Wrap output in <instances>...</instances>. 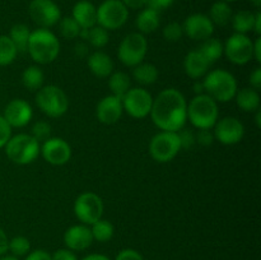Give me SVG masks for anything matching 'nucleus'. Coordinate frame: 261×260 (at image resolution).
Here are the masks:
<instances>
[{"mask_svg":"<svg viewBox=\"0 0 261 260\" xmlns=\"http://www.w3.org/2000/svg\"><path fill=\"white\" fill-rule=\"evenodd\" d=\"M9 250L12 251L13 256H24L30 252L31 244L25 237L15 236L9 240Z\"/></svg>","mask_w":261,"mask_h":260,"instance_id":"36","label":"nucleus"},{"mask_svg":"<svg viewBox=\"0 0 261 260\" xmlns=\"http://www.w3.org/2000/svg\"><path fill=\"white\" fill-rule=\"evenodd\" d=\"M129 17V9L121 0H105L97 8V24L107 31L121 28Z\"/></svg>","mask_w":261,"mask_h":260,"instance_id":"8","label":"nucleus"},{"mask_svg":"<svg viewBox=\"0 0 261 260\" xmlns=\"http://www.w3.org/2000/svg\"><path fill=\"white\" fill-rule=\"evenodd\" d=\"M74 213L76 218L86 226H92L102 218L103 201L97 194L87 191L81 194L74 203Z\"/></svg>","mask_w":261,"mask_h":260,"instance_id":"10","label":"nucleus"},{"mask_svg":"<svg viewBox=\"0 0 261 260\" xmlns=\"http://www.w3.org/2000/svg\"><path fill=\"white\" fill-rule=\"evenodd\" d=\"M27 51L37 64H50L60 53V42L50 30L37 28L31 32Z\"/></svg>","mask_w":261,"mask_h":260,"instance_id":"2","label":"nucleus"},{"mask_svg":"<svg viewBox=\"0 0 261 260\" xmlns=\"http://www.w3.org/2000/svg\"><path fill=\"white\" fill-rule=\"evenodd\" d=\"M43 81H45L43 71L36 65L28 66L22 74L23 86L30 91H38L43 86Z\"/></svg>","mask_w":261,"mask_h":260,"instance_id":"30","label":"nucleus"},{"mask_svg":"<svg viewBox=\"0 0 261 260\" xmlns=\"http://www.w3.org/2000/svg\"><path fill=\"white\" fill-rule=\"evenodd\" d=\"M32 135L38 143L45 142L48 138H51V126L46 121H37L32 126Z\"/></svg>","mask_w":261,"mask_h":260,"instance_id":"38","label":"nucleus"},{"mask_svg":"<svg viewBox=\"0 0 261 260\" xmlns=\"http://www.w3.org/2000/svg\"><path fill=\"white\" fill-rule=\"evenodd\" d=\"M33 111L31 105L22 98H14L5 106L4 117L10 127H23L31 121Z\"/></svg>","mask_w":261,"mask_h":260,"instance_id":"17","label":"nucleus"},{"mask_svg":"<svg viewBox=\"0 0 261 260\" xmlns=\"http://www.w3.org/2000/svg\"><path fill=\"white\" fill-rule=\"evenodd\" d=\"M194 92H195L196 94H201L204 93V87H203V82H195V84H194Z\"/></svg>","mask_w":261,"mask_h":260,"instance_id":"53","label":"nucleus"},{"mask_svg":"<svg viewBox=\"0 0 261 260\" xmlns=\"http://www.w3.org/2000/svg\"><path fill=\"white\" fill-rule=\"evenodd\" d=\"M122 4L127 8V9H142V8L147 7V0H121Z\"/></svg>","mask_w":261,"mask_h":260,"instance_id":"48","label":"nucleus"},{"mask_svg":"<svg viewBox=\"0 0 261 260\" xmlns=\"http://www.w3.org/2000/svg\"><path fill=\"white\" fill-rule=\"evenodd\" d=\"M148 51V41L144 35L139 32H134L127 35L121 41L117 50L119 60L126 66H137L143 63Z\"/></svg>","mask_w":261,"mask_h":260,"instance_id":"7","label":"nucleus"},{"mask_svg":"<svg viewBox=\"0 0 261 260\" xmlns=\"http://www.w3.org/2000/svg\"><path fill=\"white\" fill-rule=\"evenodd\" d=\"M25 260H51V255L45 250H35L27 255Z\"/></svg>","mask_w":261,"mask_h":260,"instance_id":"45","label":"nucleus"},{"mask_svg":"<svg viewBox=\"0 0 261 260\" xmlns=\"http://www.w3.org/2000/svg\"><path fill=\"white\" fill-rule=\"evenodd\" d=\"M252 46L254 42L251 38L242 33H233L227 38L223 45V53L227 59L236 65H245L252 59Z\"/></svg>","mask_w":261,"mask_h":260,"instance_id":"12","label":"nucleus"},{"mask_svg":"<svg viewBox=\"0 0 261 260\" xmlns=\"http://www.w3.org/2000/svg\"><path fill=\"white\" fill-rule=\"evenodd\" d=\"M182 35V24H180L178 22H171L163 28V37L170 42H177L178 40H181Z\"/></svg>","mask_w":261,"mask_h":260,"instance_id":"37","label":"nucleus"},{"mask_svg":"<svg viewBox=\"0 0 261 260\" xmlns=\"http://www.w3.org/2000/svg\"><path fill=\"white\" fill-rule=\"evenodd\" d=\"M59 32L66 40H74L79 36L81 27L73 17H64L59 20Z\"/></svg>","mask_w":261,"mask_h":260,"instance_id":"34","label":"nucleus"},{"mask_svg":"<svg viewBox=\"0 0 261 260\" xmlns=\"http://www.w3.org/2000/svg\"><path fill=\"white\" fill-rule=\"evenodd\" d=\"M232 8L229 7L228 3L219 0L216 2L211 8L208 17L211 18L212 23L214 25H219V27H226L232 19Z\"/></svg>","mask_w":261,"mask_h":260,"instance_id":"25","label":"nucleus"},{"mask_svg":"<svg viewBox=\"0 0 261 260\" xmlns=\"http://www.w3.org/2000/svg\"><path fill=\"white\" fill-rule=\"evenodd\" d=\"M160 13L158 10L153 9V8H144L142 12L138 14L137 19H135V25L139 30V33L142 35H148L152 33L160 27Z\"/></svg>","mask_w":261,"mask_h":260,"instance_id":"23","label":"nucleus"},{"mask_svg":"<svg viewBox=\"0 0 261 260\" xmlns=\"http://www.w3.org/2000/svg\"><path fill=\"white\" fill-rule=\"evenodd\" d=\"M223 43L218 40V38H206L205 41H203L200 47L198 48L201 54L206 58V60L209 63H214V61L218 60L219 58L223 54Z\"/></svg>","mask_w":261,"mask_h":260,"instance_id":"31","label":"nucleus"},{"mask_svg":"<svg viewBox=\"0 0 261 260\" xmlns=\"http://www.w3.org/2000/svg\"><path fill=\"white\" fill-rule=\"evenodd\" d=\"M36 105L45 115L60 117L68 111L69 99L65 92L58 86H42L36 94Z\"/></svg>","mask_w":261,"mask_h":260,"instance_id":"6","label":"nucleus"},{"mask_svg":"<svg viewBox=\"0 0 261 260\" xmlns=\"http://www.w3.org/2000/svg\"><path fill=\"white\" fill-rule=\"evenodd\" d=\"M180 140L177 133L161 132L152 138L149 143V153L154 161L167 163L180 152Z\"/></svg>","mask_w":261,"mask_h":260,"instance_id":"9","label":"nucleus"},{"mask_svg":"<svg viewBox=\"0 0 261 260\" xmlns=\"http://www.w3.org/2000/svg\"><path fill=\"white\" fill-rule=\"evenodd\" d=\"M30 17L41 28H50L58 24L61 18L60 8L53 0H32L28 7Z\"/></svg>","mask_w":261,"mask_h":260,"instance_id":"13","label":"nucleus"},{"mask_svg":"<svg viewBox=\"0 0 261 260\" xmlns=\"http://www.w3.org/2000/svg\"><path fill=\"white\" fill-rule=\"evenodd\" d=\"M0 260H18L17 256H13V255H3L0 257Z\"/></svg>","mask_w":261,"mask_h":260,"instance_id":"55","label":"nucleus"},{"mask_svg":"<svg viewBox=\"0 0 261 260\" xmlns=\"http://www.w3.org/2000/svg\"><path fill=\"white\" fill-rule=\"evenodd\" d=\"M5 154L17 165H28L38 157L41 152L40 143L31 134H17L10 137L5 144Z\"/></svg>","mask_w":261,"mask_h":260,"instance_id":"5","label":"nucleus"},{"mask_svg":"<svg viewBox=\"0 0 261 260\" xmlns=\"http://www.w3.org/2000/svg\"><path fill=\"white\" fill-rule=\"evenodd\" d=\"M31 31L23 23H17L10 28L9 37L17 47L18 53H25L28 47V40H30Z\"/></svg>","mask_w":261,"mask_h":260,"instance_id":"28","label":"nucleus"},{"mask_svg":"<svg viewBox=\"0 0 261 260\" xmlns=\"http://www.w3.org/2000/svg\"><path fill=\"white\" fill-rule=\"evenodd\" d=\"M252 58L256 59L257 63L261 61V38L257 37L256 41L254 42V46H252Z\"/></svg>","mask_w":261,"mask_h":260,"instance_id":"50","label":"nucleus"},{"mask_svg":"<svg viewBox=\"0 0 261 260\" xmlns=\"http://www.w3.org/2000/svg\"><path fill=\"white\" fill-rule=\"evenodd\" d=\"M250 84L254 89L260 91L261 88V68H255V70L252 71L251 75H250Z\"/></svg>","mask_w":261,"mask_h":260,"instance_id":"46","label":"nucleus"},{"mask_svg":"<svg viewBox=\"0 0 261 260\" xmlns=\"http://www.w3.org/2000/svg\"><path fill=\"white\" fill-rule=\"evenodd\" d=\"M40 153L50 165L63 166L70 160L71 148L61 138H48L42 143Z\"/></svg>","mask_w":261,"mask_h":260,"instance_id":"15","label":"nucleus"},{"mask_svg":"<svg viewBox=\"0 0 261 260\" xmlns=\"http://www.w3.org/2000/svg\"><path fill=\"white\" fill-rule=\"evenodd\" d=\"M130 78L124 71H116L110 75L109 87L111 89L112 94L122 99V97L126 94V92L130 89Z\"/></svg>","mask_w":261,"mask_h":260,"instance_id":"29","label":"nucleus"},{"mask_svg":"<svg viewBox=\"0 0 261 260\" xmlns=\"http://www.w3.org/2000/svg\"><path fill=\"white\" fill-rule=\"evenodd\" d=\"M8 250H9V239H8L4 229L0 227V256L7 254Z\"/></svg>","mask_w":261,"mask_h":260,"instance_id":"47","label":"nucleus"},{"mask_svg":"<svg viewBox=\"0 0 261 260\" xmlns=\"http://www.w3.org/2000/svg\"><path fill=\"white\" fill-rule=\"evenodd\" d=\"M91 232L93 240H97L98 242H107L114 236L115 228L111 222L101 218L92 224Z\"/></svg>","mask_w":261,"mask_h":260,"instance_id":"33","label":"nucleus"},{"mask_svg":"<svg viewBox=\"0 0 261 260\" xmlns=\"http://www.w3.org/2000/svg\"><path fill=\"white\" fill-rule=\"evenodd\" d=\"M196 143H199L203 147H209L213 144L214 134L211 129H199V132L195 134Z\"/></svg>","mask_w":261,"mask_h":260,"instance_id":"40","label":"nucleus"},{"mask_svg":"<svg viewBox=\"0 0 261 260\" xmlns=\"http://www.w3.org/2000/svg\"><path fill=\"white\" fill-rule=\"evenodd\" d=\"M74 53H75V55L79 56V58H86V56H88L89 53L88 45H86L84 42L76 43L75 47H74Z\"/></svg>","mask_w":261,"mask_h":260,"instance_id":"49","label":"nucleus"},{"mask_svg":"<svg viewBox=\"0 0 261 260\" xmlns=\"http://www.w3.org/2000/svg\"><path fill=\"white\" fill-rule=\"evenodd\" d=\"M51 260H78L75 254L68 249H60L51 255Z\"/></svg>","mask_w":261,"mask_h":260,"instance_id":"43","label":"nucleus"},{"mask_svg":"<svg viewBox=\"0 0 261 260\" xmlns=\"http://www.w3.org/2000/svg\"><path fill=\"white\" fill-rule=\"evenodd\" d=\"M250 2H251L252 4H254L256 8L261 7V0H250Z\"/></svg>","mask_w":261,"mask_h":260,"instance_id":"56","label":"nucleus"},{"mask_svg":"<svg viewBox=\"0 0 261 260\" xmlns=\"http://www.w3.org/2000/svg\"><path fill=\"white\" fill-rule=\"evenodd\" d=\"M175 0H147V7L153 8L155 10L166 9V8L171 7Z\"/></svg>","mask_w":261,"mask_h":260,"instance_id":"44","label":"nucleus"},{"mask_svg":"<svg viewBox=\"0 0 261 260\" xmlns=\"http://www.w3.org/2000/svg\"><path fill=\"white\" fill-rule=\"evenodd\" d=\"M231 22L234 32L246 35L250 31H254L255 13L250 12V10H240L236 14L232 15Z\"/></svg>","mask_w":261,"mask_h":260,"instance_id":"27","label":"nucleus"},{"mask_svg":"<svg viewBox=\"0 0 261 260\" xmlns=\"http://www.w3.org/2000/svg\"><path fill=\"white\" fill-rule=\"evenodd\" d=\"M149 115L155 126L161 130L177 133L188 121V102L185 96L175 88L163 89L153 99Z\"/></svg>","mask_w":261,"mask_h":260,"instance_id":"1","label":"nucleus"},{"mask_svg":"<svg viewBox=\"0 0 261 260\" xmlns=\"http://www.w3.org/2000/svg\"><path fill=\"white\" fill-rule=\"evenodd\" d=\"M254 31L256 32V35H260V33H261V13L260 12L255 13Z\"/></svg>","mask_w":261,"mask_h":260,"instance_id":"51","label":"nucleus"},{"mask_svg":"<svg viewBox=\"0 0 261 260\" xmlns=\"http://www.w3.org/2000/svg\"><path fill=\"white\" fill-rule=\"evenodd\" d=\"M93 242L91 228L86 224H76L68 228L64 233V244L70 251H83Z\"/></svg>","mask_w":261,"mask_h":260,"instance_id":"19","label":"nucleus"},{"mask_svg":"<svg viewBox=\"0 0 261 260\" xmlns=\"http://www.w3.org/2000/svg\"><path fill=\"white\" fill-rule=\"evenodd\" d=\"M122 112H124V109H122L121 98L114 96V94L103 97L98 102L96 109L97 119L105 125L116 124L121 117Z\"/></svg>","mask_w":261,"mask_h":260,"instance_id":"18","label":"nucleus"},{"mask_svg":"<svg viewBox=\"0 0 261 260\" xmlns=\"http://www.w3.org/2000/svg\"><path fill=\"white\" fill-rule=\"evenodd\" d=\"M178 140H180V147L184 149H190L196 144L195 134L190 129H181L177 132Z\"/></svg>","mask_w":261,"mask_h":260,"instance_id":"39","label":"nucleus"},{"mask_svg":"<svg viewBox=\"0 0 261 260\" xmlns=\"http://www.w3.org/2000/svg\"><path fill=\"white\" fill-rule=\"evenodd\" d=\"M204 92L216 102H228L237 93V81L229 71L216 69L205 75L203 81Z\"/></svg>","mask_w":261,"mask_h":260,"instance_id":"3","label":"nucleus"},{"mask_svg":"<svg viewBox=\"0 0 261 260\" xmlns=\"http://www.w3.org/2000/svg\"><path fill=\"white\" fill-rule=\"evenodd\" d=\"M261 112H260V109L256 111V116H255V121H256V126L260 127L261 126Z\"/></svg>","mask_w":261,"mask_h":260,"instance_id":"54","label":"nucleus"},{"mask_svg":"<svg viewBox=\"0 0 261 260\" xmlns=\"http://www.w3.org/2000/svg\"><path fill=\"white\" fill-rule=\"evenodd\" d=\"M214 139L224 145L237 144L245 135V126L236 117H223L214 125Z\"/></svg>","mask_w":261,"mask_h":260,"instance_id":"14","label":"nucleus"},{"mask_svg":"<svg viewBox=\"0 0 261 260\" xmlns=\"http://www.w3.org/2000/svg\"><path fill=\"white\" fill-rule=\"evenodd\" d=\"M88 68L92 73L98 78H107L114 71V61L102 51H94L93 54L88 56Z\"/></svg>","mask_w":261,"mask_h":260,"instance_id":"22","label":"nucleus"},{"mask_svg":"<svg viewBox=\"0 0 261 260\" xmlns=\"http://www.w3.org/2000/svg\"><path fill=\"white\" fill-rule=\"evenodd\" d=\"M10 137H12V127L8 124L7 120L0 115V148L5 147Z\"/></svg>","mask_w":261,"mask_h":260,"instance_id":"41","label":"nucleus"},{"mask_svg":"<svg viewBox=\"0 0 261 260\" xmlns=\"http://www.w3.org/2000/svg\"><path fill=\"white\" fill-rule=\"evenodd\" d=\"M209 66H211V63L199 50L190 51L184 60L185 73L193 79H199L205 75L209 70Z\"/></svg>","mask_w":261,"mask_h":260,"instance_id":"20","label":"nucleus"},{"mask_svg":"<svg viewBox=\"0 0 261 260\" xmlns=\"http://www.w3.org/2000/svg\"><path fill=\"white\" fill-rule=\"evenodd\" d=\"M115 260H143V256L134 249H124L117 254Z\"/></svg>","mask_w":261,"mask_h":260,"instance_id":"42","label":"nucleus"},{"mask_svg":"<svg viewBox=\"0 0 261 260\" xmlns=\"http://www.w3.org/2000/svg\"><path fill=\"white\" fill-rule=\"evenodd\" d=\"M133 76L138 83L143 86H149L157 82L158 69L150 63H140L133 69Z\"/></svg>","mask_w":261,"mask_h":260,"instance_id":"26","label":"nucleus"},{"mask_svg":"<svg viewBox=\"0 0 261 260\" xmlns=\"http://www.w3.org/2000/svg\"><path fill=\"white\" fill-rule=\"evenodd\" d=\"M237 106L245 112H254L260 109L259 91L254 88H242L236 93Z\"/></svg>","mask_w":261,"mask_h":260,"instance_id":"24","label":"nucleus"},{"mask_svg":"<svg viewBox=\"0 0 261 260\" xmlns=\"http://www.w3.org/2000/svg\"><path fill=\"white\" fill-rule=\"evenodd\" d=\"M17 47L9 36H0V66H7L12 64L17 58Z\"/></svg>","mask_w":261,"mask_h":260,"instance_id":"32","label":"nucleus"},{"mask_svg":"<svg viewBox=\"0 0 261 260\" xmlns=\"http://www.w3.org/2000/svg\"><path fill=\"white\" fill-rule=\"evenodd\" d=\"M122 109L134 119H144L150 114L153 97L144 88H130L122 97Z\"/></svg>","mask_w":261,"mask_h":260,"instance_id":"11","label":"nucleus"},{"mask_svg":"<svg viewBox=\"0 0 261 260\" xmlns=\"http://www.w3.org/2000/svg\"><path fill=\"white\" fill-rule=\"evenodd\" d=\"M223 2H226V3H232V2H236V0H223Z\"/></svg>","mask_w":261,"mask_h":260,"instance_id":"57","label":"nucleus"},{"mask_svg":"<svg viewBox=\"0 0 261 260\" xmlns=\"http://www.w3.org/2000/svg\"><path fill=\"white\" fill-rule=\"evenodd\" d=\"M83 260H110L106 255H102V254H91L88 256L84 257Z\"/></svg>","mask_w":261,"mask_h":260,"instance_id":"52","label":"nucleus"},{"mask_svg":"<svg viewBox=\"0 0 261 260\" xmlns=\"http://www.w3.org/2000/svg\"><path fill=\"white\" fill-rule=\"evenodd\" d=\"M109 31L105 30L103 27L96 24L94 27L89 28L87 41H88L91 46H93L96 48H102L109 43Z\"/></svg>","mask_w":261,"mask_h":260,"instance_id":"35","label":"nucleus"},{"mask_svg":"<svg viewBox=\"0 0 261 260\" xmlns=\"http://www.w3.org/2000/svg\"><path fill=\"white\" fill-rule=\"evenodd\" d=\"M71 13V17L81 28H92L97 24V8L88 0L76 3Z\"/></svg>","mask_w":261,"mask_h":260,"instance_id":"21","label":"nucleus"},{"mask_svg":"<svg viewBox=\"0 0 261 260\" xmlns=\"http://www.w3.org/2000/svg\"><path fill=\"white\" fill-rule=\"evenodd\" d=\"M184 33L194 41H205L212 37L214 32V24L211 18L205 14L195 13L189 15L182 24Z\"/></svg>","mask_w":261,"mask_h":260,"instance_id":"16","label":"nucleus"},{"mask_svg":"<svg viewBox=\"0 0 261 260\" xmlns=\"http://www.w3.org/2000/svg\"><path fill=\"white\" fill-rule=\"evenodd\" d=\"M218 105L206 93L196 94L188 103V120L198 129H212L218 121Z\"/></svg>","mask_w":261,"mask_h":260,"instance_id":"4","label":"nucleus"}]
</instances>
